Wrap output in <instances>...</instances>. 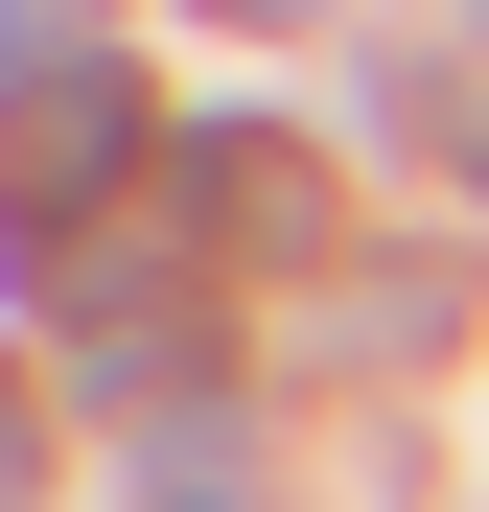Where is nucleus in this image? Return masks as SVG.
Returning a JSON list of instances; mask_svg holds the SVG:
<instances>
[{
  "label": "nucleus",
  "instance_id": "nucleus-1",
  "mask_svg": "<svg viewBox=\"0 0 489 512\" xmlns=\"http://www.w3.org/2000/svg\"><path fill=\"white\" fill-rule=\"evenodd\" d=\"M117 163H140V70L47 24L24 70H0V256H47V233H94V210H117Z\"/></svg>",
  "mask_w": 489,
  "mask_h": 512
},
{
  "label": "nucleus",
  "instance_id": "nucleus-2",
  "mask_svg": "<svg viewBox=\"0 0 489 512\" xmlns=\"http://www.w3.org/2000/svg\"><path fill=\"white\" fill-rule=\"evenodd\" d=\"M187 233H233V256H303V233H326L303 140H257V117H233V140H187Z\"/></svg>",
  "mask_w": 489,
  "mask_h": 512
},
{
  "label": "nucleus",
  "instance_id": "nucleus-3",
  "mask_svg": "<svg viewBox=\"0 0 489 512\" xmlns=\"http://www.w3.org/2000/svg\"><path fill=\"white\" fill-rule=\"evenodd\" d=\"M47 489V419H24V373H0V512H24Z\"/></svg>",
  "mask_w": 489,
  "mask_h": 512
},
{
  "label": "nucleus",
  "instance_id": "nucleus-4",
  "mask_svg": "<svg viewBox=\"0 0 489 512\" xmlns=\"http://www.w3.org/2000/svg\"><path fill=\"white\" fill-rule=\"evenodd\" d=\"M24 47H47V0H0V70H24Z\"/></svg>",
  "mask_w": 489,
  "mask_h": 512
},
{
  "label": "nucleus",
  "instance_id": "nucleus-5",
  "mask_svg": "<svg viewBox=\"0 0 489 512\" xmlns=\"http://www.w3.org/2000/svg\"><path fill=\"white\" fill-rule=\"evenodd\" d=\"M163 512H233V489H210V466H187V489H163Z\"/></svg>",
  "mask_w": 489,
  "mask_h": 512
},
{
  "label": "nucleus",
  "instance_id": "nucleus-6",
  "mask_svg": "<svg viewBox=\"0 0 489 512\" xmlns=\"http://www.w3.org/2000/svg\"><path fill=\"white\" fill-rule=\"evenodd\" d=\"M257 24H303V0H257Z\"/></svg>",
  "mask_w": 489,
  "mask_h": 512
}]
</instances>
